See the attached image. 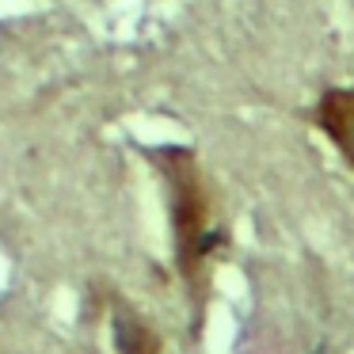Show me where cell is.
<instances>
[{
    "mask_svg": "<svg viewBox=\"0 0 354 354\" xmlns=\"http://www.w3.org/2000/svg\"><path fill=\"white\" fill-rule=\"evenodd\" d=\"M149 160L168 183V209H171V232H176V263L183 282L198 297L206 286V267L225 248V232L214 225V198H209L206 176L198 168V156L183 145L153 149Z\"/></svg>",
    "mask_w": 354,
    "mask_h": 354,
    "instance_id": "cell-1",
    "label": "cell"
},
{
    "mask_svg": "<svg viewBox=\"0 0 354 354\" xmlns=\"http://www.w3.org/2000/svg\"><path fill=\"white\" fill-rule=\"evenodd\" d=\"M313 126L335 145L343 164L354 171V84L328 88L313 107Z\"/></svg>",
    "mask_w": 354,
    "mask_h": 354,
    "instance_id": "cell-2",
    "label": "cell"
},
{
    "mask_svg": "<svg viewBox=\"0 0 354 354\" xmlns=\"http://www.w3.org/2000/svg\"><path fill=\"white\" fill-rule=\"evenodd\" d=\"M115 343L118 354H160V335L126 305H118L115 313Z\"/></svg>",
    "mask_w": 354,
    "mask_h": 354,
    "instance_id": "cell-3",
    "label": "cell"
}]
</instances>
